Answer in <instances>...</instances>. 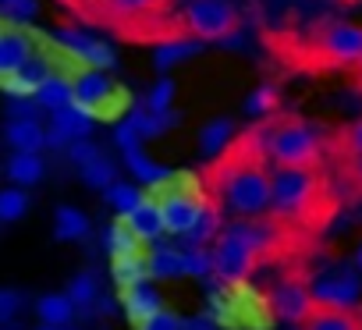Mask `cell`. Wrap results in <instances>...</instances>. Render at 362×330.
Wrapping results in <instances>:
<instances>
[{
  "mask_svg": "<svg viewBox=\"0 0 362 330\" xmlns=\"http://www.w3.org/2000/svg\"><path fill=\"white\" fill-rule=\"evenodd\" d=\"M214 273V252L203 245L181 249V277H210Z\"/></svg>",
  "mask_w": 362,
  "mask_h": 330,
  "instance_id": "obj_28",
  "label": "cell"
},
{
  "mask_svg": "<svg viewBox=\"0 0 362 330\" xmlns=\"http://www.w3.org/2000/svg\"><path fill=\"white\" fill-rule=\"evenodd\" d=\"M351 71H355V86H358V89H362V61H358V64H355V68H351Z\"/></svg>",
  "mask_w": 362,
  "mask_h": 330,
  "instance_id": "obj_42",
  "label": "cell"
},
{
  "mask_svg": "<svg viewBox=\"0 0 362 330\" xmlns=\"http://www.w3.org/2000/svg\"><path fill=\"white\" fill-rule=\"evenodd\" d=\"M177 29L196 43H224L242 29V15L231 0H185L177 8Z\"/></svg>",
  "mask_w": 362,
  "mask_h": 330,
  "instance_id": "obj_6",
  "label": "cell"
},
{
  "mask_svg": "<svg viewBox=\"0 0 362 330\" xmlns=\"http://www.w3.org/2000/svg\"><path fill=\"white\" fill-rule=\"evenodd\" d=\"M114 142H117V149L124 153V149H135V146H142L146 139H142V131L135 128V121H132V117H124V121L114 128Z\"/></svg>",
  "mask_w": 362,
  "mask_h": 330,
  "instance_id": "obj_35",
  "label": "cell"
},
{
  "mask_svg": "<svg viewBox=\"0 0 362 330\" xmlns=\"http://www.w3.org/2000/svg\"><path fill=\"white\" fill-rule=\"evenodd\" d=\"M181 330H214L210 319H189V323H181Z\"/></svg>",
  "mask_w": 362,
  "mask_h": 330,
  "instance_id": "obj_41",
  "label": "cell"
},
{
  "mask_svg": "<svg viewBox=\"0 0 362 330\" xmlns=\"http://www.w3.org/2000/svg\"><path fill=\"white\" fill-rule=\"evenodd\" d=\"M114 160L107 156V153H96L89 163H82L78 167V175H82V182L89 185V189H100V192H107L110 185H114Z\"/></svg>",
  "mask_w": 362,
  "mask_h": 330,
  "instance_id": "obj_24",
  "label": "cell"
},
{
  "mask_svg": "<svg viewBox=\"0 0 362 330\" xmlns=\"http://www.w3.org/2000/svg\"><path fill=\"white\" fill-rule=\"evenodd\" d=\"M124 167L135 175V182H146V185H156L163 178V167H156V163L135 146V149H124Z\"/></svg>",
  "mask_w": 362,
  "mask_h": 330,
  "instance_id": "obj_27",
  "label": "cell"
},
{
  "mask_svg": "<svg viewBox=\"0 0 362 330\" xmlns=\"http://www.w3.org/2000/svg\"><path fill=\"white\" fill-rule=\"evenodd\" d=\"M121 298H124V309H128V319H132V326H135V330H139L153 312H160V309H163V305H160V298H156V291H153L146 281L124 284Z\"/></svg>",
  "mask_w": 362,
  "mask_h": 330,
  "instance_id": "obj_16",
  "label": "cell"
},
{
  "mask_svg": "<svg viewBox=\"0 0 362 330\" xmlns=\"http://www.w3.org/2000/svg\"><path fill=\"white\" fill-rule=\"evenodd\" d=\"M4 171H8V182H11V185L29 189V185L43 182V175H47V163H43V156H40V153H11Z\"/></svg>",
  "mask_w": 362,
  "mask_h": 330,
  "instance_id": "obj_17",
  "label": "cell"
},
{
  "mask_svg": "<svg viewBox=\"0 0 362 330\" xmlns=\"http://www.w3.org/2000/svg\"><path fill=\"white\" fill-rule=\"evenodd\" d=\"M270 175L274 163L263 149L259 124L245 135H235L203 171V192L214 206L231 210L235 217H263L270 213Z\"/></svg>",
  "mask_w": 362,
  "mask_h": 330,
  "instance_id": "obj_1",
  "label": "cell"
},
{
  "mask_svg": "<svg viewBox=\"0 0 362 330\" xmlns=\"http://www.w3.org/2000/svg\"><path fill=\"white\" fill-rule=\"evenodd\" d=\"M124 224H128V231H132L139 242H153V238H160V235H163L160 203L142 196V199H139V206H135L132 213H124Z\"/></svg>",
  "mask_w": 362,
  "mask_h": 330,
  "instance_id": "obj_15",
  "label": "cell"
},
{
  "mask_svg": "<svg viewBox=\"0 0 362 330\" xmlns=\"http://www.w3.org/2000/svg\"><path fill=\"white\" fill-rule=\"evenodd\" d=\"M270 213L302 235L323 231L337 213V196L323 167H274L270 175Z\"/></svg>",
  "mask_w": 362,
  "mask_h": 330,
  "instance_id": "obj_3",
  "label": "cell"
},
{
  "mask_svg": "<svg viewBox=\"0 0 362 330\" xmlns=\"http://www.w3.org/2000/svg\"><path fill=\"white\" fill-rule=\"evenodd\" d=\"M33 57L36 43L25 29H0V86H8Z\"/></svg>",
  "mask_w": 362,
  "mask_h": 330,
  "instance_id": "obj_11",
  "label": "cell"
},
{
  "mask_svg": "<svg viewBox=\"0 0 362 330\" xmlns=\"http://www.w3.org/2000/svg\"><path fill=\"white\" fill-rule=\"evenodd\" d=\"M75 302L68 298V295H43L40 302H36V316L47 323V326H68L71 319H75Z\"/></svg>",
  "mask_w": 362,
  "mask_h": 330,
  "instance_id": "obj_23",
  "label": "cell"
},
{
  "mask_svg": "<svg viewBox=\"0 0 362 330\" xmlns=\"http://www.w3.org/2000/svg\"><path fill=\"white\" fill-rule=\"evenodd\" d=\"M146 270L149 277H163V281L181 277V249H153L146 256Z\"/></svg>",
  "mask_w": 362,
  "mask_h": 330,
  "instance_id": "obj_26",
  "label": "cell"
},
{
  "mask_svg": "<svg viewBox=\"0 0 362 330\" xmlns=\"http://www.w3.org/2000/svg\"><path fill=\"white\" fill-rule=\"evenodd\" d=\"M196 54H199V43H196V40L177 36V40H163V43H156L153 64H156L160 71H167V68H174V64H181V61L196 57Z\"/></svg>",
  "mask_w": 362,
  "mask_h": 330,
  "instance_id": "obj_21",
  "label": "cell"
},
{
  "mask_svg": "<svg viewBox=\"0 0 362 330\" xmlns=\"http://www.w3.org/2000/svg\"><path fill=\"white\" fill-rule=\"evenodd\" d=\"M110 93H114V82L103 75V68H86L71 78V103L89 110V114L96 107H103L110 100Z\"/></svg>",
  "mask_w": 362,
  "mask_h": 330,
  "instance_id": "obj_12",
  "label": "cell"
},
{
  "mask_svg": "<svg viewBox=\"0 0 362 330\" xmlns=\"http://www.w3.org/2000/svg\"><path fill=\"white\" fill-rule=\"evenodd\" d=\"M68 4L86 18V22H96L103 25V8H107V0H68Z\"/></svg>",
  "mask_w": 362,
  "mask_h": 330,
  "instance_id": "obj_38",
  "label": "cell"
},
{
  "mask_svg": "<svg viewBox=\"0 0 362 330\" xmlns=\"http://www.w3.org/2000/svg\"><path fill=\"white\" fill-rule=\"evenodd\" d=\"M270 54L305 75H323V71H351L362 61V25L355 22H313L305 33H267L263 36Z\"/></svg>",
  "mask_w": 362,
  "mask_h": 330,
  "instance_id": "obj_2",
  "label": "cell"
},
{
  "mask_svg": "<svg viewBox=\"0 0 362 330\" xmlns=\"http://www.w3.org/2000/svg\"><path fill=\"white\" fill-rule=\"evenodd\" d=\"M341 175L348 178V185H351L355 192H362V156L344 160V163H341Z\"/></svg>",
  "mask_w": 362,
  "mask_h": 330,
  "instance_id": "obj_40",
  "label": "cell"
},
{
  "mask_svg": "<svg viewBox=\"0 0 362 330\" xmlns=\"http://www.w3.org/2000/svg\"><path fill=\"white\" fill-rule=\"evenodd\" d=\"M96 153H100V146H96V142H89V135H86V139H75V142L68 146V160L75 163V167H82V163H89V160H93Z\"/></svg>",
  "mask_w": 362,
  "mask_h": 330,
  "instance_id": "obj_37",
  "label": "cell"
},
{
  "mask_svg": "<svg viewBox=\"0 0 362 330\" xmlns=\"http://www.w3.org/2000/svg\"><path fill=\"white\" fill-rule=\"evenodd\" d=\"M36 330H61V326H47V323H43V326H36Z\"/></svg>",
  "mask_w": 362,
  "mask_h": 330,
  "instance_id": "obj_45",
  "label": "cell"
},
{
  "mask_svg": "<svg viewBox=\"0 0 362 330\" xmlns=\"http://www.w3.org/2000/svg\"><path fill=\"white\" fill-rule=\"evenodd\" d=\"M61 43H64V47H68L75 57H82V61H86V68H110V64H114V54H110L103 43L89 40V36L64 33V36H61Z\"/></svg>",
  "mask_w": 362,
  "mask_h": 330,
  "instance_id": "obj_19",
  "label": "cell"
},
{
  "mask_svg": "<svg viewBox=\"0 0 362 330\" xmlns=\"http://www.w3.org/2000/svg\"><path fill=\"white\" fill-rule=\"evenodd\" d=\"M235 139V128H231V121H224V117H217V121H210L203 131H199V146L206 149V153H221L228 142Z\"/></svg>",
  "mask_w": 362,
  "mask_h": 330,
  "instance_id": "obj_31",
  "label": "cell"
},
{
  "mask_svg": "<svg viewBox=\"0 0 362 330\" xmlns=\"http://www.w3.org/2000/svg\"><path fill=\"white\" fill-rule=\"evenodd\" d=\"M298 326L302 330H362V312L355 305L344 309V305H323V302H316Z\"/></svg>",
  "mask_w": 362,
  "mask_h": 330,
  "instance_id": "obj_13",
  "label": "cell"
},
{
  "mask_svg": "<svg viewBox=\"0 0 362 330\" xmlns=\"http://www.w3.org/2000/svg\"><path fill=\"white\" fill-rule=\"evenodd\" d=\"M170 103H174V82H170V78H160V82L153 86V93H149L146 107H149V110H156V114H163V110H170Z\"/></svg>",
  "mask_w": 362,
  "mask_h": 330,
  "instance_id": "obj_34",
  "label": "cell"
},
{
  "mask_svg": "<svg viewBox=\"0 0 362 330\" xmlns=\"http://www.w3.org/2000/svg\"><path fill=\"white\" fill-rule=\"evenodd\" d=\"M313 305H316L313 288H309V281L298 277V273H288V277L277 281V288L270 291V309H274L281 319H288V323H302Z\"/></svg>",
  "mask_w": 362,
  "mask_h": 330,
  "instance_id": "obj_8",
  "label": "cell"
},
{
  "mask_svg": "<svg viewBox=\"0 0 362 330\" xmlns=\"http://www.w3.org/2000/svg\"><path fill=\"white\" fill-rule=\"evenodd\" d=\"M103 25L132 43H163L181 36L174 0H107Z\"/></svg>",
  "mask_w": 362,
  "mask_h": 330,
  "instance_id": "obj_5",
  "label": "cell"
},
{
  "mask_svg": "<svg viewBox=\"0 0 362 330\" xmlns=\"http://www.w3.org/2000/svg\"><path fill=\"white\" fill-rule=\"evenodd\" d=\"M263 149L274 167H323L327 163V139L295 114H274L259 121Z\"/></svg>",
  "mask_w": 362,
  "mask_h": 330,
  "instance_id": "obj_4",
  "label": "cell"
},
{
  "mask_svg": "<svg viewBox=\"0 0 362 330\" xmlns=\"http://www.w3.org/2000/svg\"><path fill=\"white\" fill-rule=\"evenodd\" d=\"M4 142L15 149V153H40L47 146V128L36 121V117H15L8 121L4 128Z\"/></svg>",
  "mask_w": 362,
  "mask_h": 330,
  "instance_id": "obj_14",
  "label": "cell"
},
{
  "mask_svg": "<svg viewBox=\"0 0 362 330\" xmlns=\"http://www.w3.org/2000/svg\"><path fill=\"white\" fill-rule=\"evenodd\" d=\"M22 312V295L15 288H0V326H8Z\"/></svg>",
  "mask_w": 362,
  "mask_h": 330,
  "instance_id": "obj_36",
  "label": "cell"
},
{
  "mask_svg": "<svg viewBox=\"0 0 362 330\" xmlns=\"http://www.w3.org/2000/svg\"><path fill=\"white\" fill-rule=\"evenodd\" d=\"M245 110L252 114V117H274L277 110H281V89L277 86H259L249 100H245Z\"/></svg>",
  "mask_w": 362,
  "mask_h": 330,
  "instance_id": "obj_29",
  "label": "cell"
},
{
  "mask_svg": "<svg viewBox=\"0 0 362 330\" xmlns=\"http://www.w3.org/2000/svg\"><path fill=\"white\" fill-rule=\"evenodd\" d=\"M309 288H313V298L316 302H323V305H344V309H351L358 302V291H362L358 270H330V273L316 277Z\"/></svg>",
  "mask_w": 362,
  "mask_h": 330,
  "instance_id": "obj_10",
  "label": "cell"
},
{
  "mask_svg": "<svg viewBox=\"0 0 362 330\" xmlns=\"http://www.w3.org/2000/svg\"><path fill=\"white\" fill-rule=\"evenodd\" d=\"M0 15H4L8 22H33L40 15V0H0Z\"/></svg>",
  "mask_w": 362,
  "mask_h": 330,
  "instance_id": "obj_33",
  "label": "cell"
},
{
  "mask_svg": "<svg viewBox=\"0 0 362 330\" xmlns=\"http://www.w3.org/2000/svg\"><path fill=\"white\" fill-rule=\"evenodd\" d=\"M139 330H181V319L174 316V312H167V309H160V312H153Z\"/></svg>",
  "mask_w": 362,
  "mask_h": 330,
  "instance_id": "obj_39",
  "label": "cell"
},
{
  "mask_svg": "<svg viewBox=\"0 0 362 330\" xmlns=\"http://www.w3.org/2000/svg\"><path fill=\"white\" fill-rule=\"evenodd\" d=\"M327 156H334L337 163L351 160V156H362V117L348 121L344 128H337L327 142Z\"/></svg>",
  "mask_w": 362,
  "mask_h": 330,
  "instance_id": "obj_18",
  "label": "cell"
},
{
  "mask_svg": "<svg viewBox=\"0 0 362 330\" xmlns=\"http://www.w3.org/2000/svg\"><path fill=\"white\" fill-rule=\"evenodd\" d=\"M341 8H355V4H362V0H337Z\"/></svg>",
  "mask_w": 362,
  "mask_h": 330,
  "instance_id": "obj_44",
  "label": "cell"
},
{
  "mask_svg": "<svg viewBox=\"0 0 362 330\" xmlns=\"http://www.w3.org/2000/svg\"><path fill=\"white\" fill-rule=\"evenodd\" d=\"M29 213V192L22 185L0 189V224H15Z\"/></svg>",
  "mask_w": 362,
  "mask_h": 330,
  "instance_id": "obj_25",
  "label": "cell"
},
{
  "mask_svg": "<svg viewBox=\"0 0 362 330\" xmlns=\"http://www.w3.org/2000/svg\"><path fill=\"white\" fill-rule=\"evenodd\" d=\"M139 199H142V192H139V185H128V182H114L110 189H107V203L124 217V213H132L135 206H139Z\"/></svg>",
  "mask_w": 362,
  "mask_h": 330,
  "instance_id": "obj_32",
  "label": "cell"
},
{
  "mask_svg": "<svg viewBox=\"0 0 362 330\" xmlns=\"http://www.w3.org/2000/svg\"><path fill=\"white\" fill-rule=\"evenodd\" d=\"M160 203V217H163V235H177V238H189L192 228L199 224V217L206 213L210 199L203 192V185H170L163 189V196L156 199Z\"/></svg>",
  "mask_w": 362,
  "mask_h": 330,
  "instance_id": "obj_7",
  "label": "cell"
},
{
  "mask_svg": "<svg viewBox=\"0 0 362 330\" xmlns=\"http://www.w3.org/2000/svg\"><path fill=\"white\" fill-rule=\"evenodd\" d=\"M54 235L61 242H82L89 235V217L78 206H57V213H54Z\"/></svg>",
  "mask_w": 362,
  "mask_h": 330,
  "instance_id": "obj_22",
  "label": "cell"
},
{
  "mask_svg": "<svg viewBox=\"0 0 362 330\" xmlns=\"http://www.w3.org/2000/svg\"><path fill=\"white\" fill-rule=\"evenodd\" d=\"M355 270H358V273H362V245H358V249H355Z\"/></svg>",
  "mask_w": 362,
  "mask_h": 330,
  "instance_id": "obj_43",
  "label": "cell"
},
{
  "mask_svg": "<svg viewBox=\"0 0 362 330\" xmlns=\"http://www.w3.org/2000/svg\"><path fill=\"white\" fill-rule=\"evenodd\" d=\"M33 103L43 107V110H61V107H68V103H71V78H64V75H47V78L36 86Z\"/></svg>",
  "mask_w": 362,
  "mask_h": 330,
  "instance_id": "obj_20",
  "label": "cell"
},
{
  "mask_svg": "<svg viewBox=\"0 0 362 330\" xmlns=\"http://www.w3.org/2000/svg\"><path fill=\"white\" fill-rule=\"evenodd\" d=\"M93 128V114L68 103L61 110H50V128H47V146L54 149H68L75 139H86Z\"/></svg>",
  "mask_w": 362,
  "mask_h": 330,
  "instance_id": "obj_9",
  "label": "cell"
},
{
  "mask_svg": "<svg viewBox=\"0 0 362 330\" xmlns=\"http://www.w3.org/2000/svg\"><path fill=\"white\" fill-rule=\"evenodd\" d=\"M64 295H68V298L75 302V309L82 312V309H89V305L100 298V284H96V277H93V273H75Z\"/></svg>",
  "mask_w": 362,
  "mask_h": 330,
  "instance_id": "obj_30",
  "label": "cell"
},
{
  "mask_svg": "<svg viewBox=\"0 0 362 330\" xmlns=\"http://www.w3.org/2000/svg\"><path fill=\"white\" fill-rule=\"evenodd\" d=\"M61 330H68V326H61Z\"/></svg>",
  "mask_w": 362,
  "mask_h": 330,
  "instance_id": "obj_46",
  "label": "cell"
}]
</instances>
